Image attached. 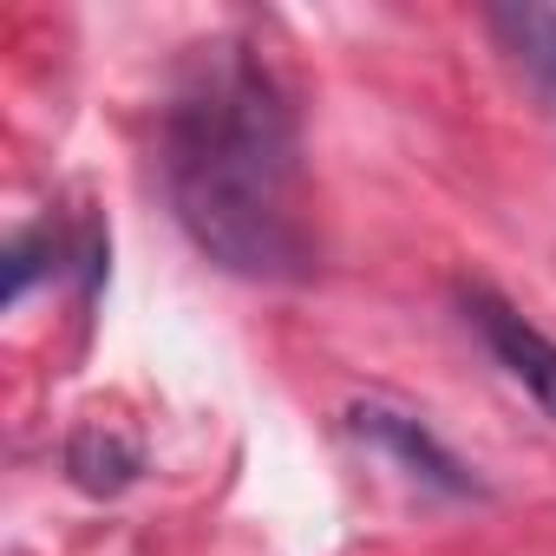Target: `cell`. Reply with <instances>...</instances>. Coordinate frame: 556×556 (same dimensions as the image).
Listing matches in <instances>:
<instances>
[{"mask_svg":"<svg viewBox=\"0 0 556 556\" xmlns=\"http://www.w3.org/2000/svg\"><path fill=\"white\" fill-rule=\"evenodd\" d=\"M157 170L184 236L242 282H302L315 268L302 112L249 34L184 47L164 112Z\"/></svg>","mask_w":556,"mask_h":556,"instance_id":"6da1fadb","label":"cell"},{"mask_svg":"<svg viewBox=\"0 0 556 556\" xmlns=\"http://www.w3.org/2000/svg\"><path fill=\"white\" fill-rule=\"evenodd\" d=\"M348 432H354L367 452H380L400 478H413L419 491H439V497H478V491H484V484L471 478V465H465L419 413H406V406L361 400V406H348Z\"/></svg>","mask_w":556,"mask_h":556,"instance_id":"7a4b0ae2","label":"cell"},{"mask_svg":"<svg viewBox=\"0 0 556 556\" xmlns=\"http://www.w3.org/2000/svg\"><path fill=\"white\" fill-rule=\"evenodd\" d=\"M465 302V328L484 341V354L504 367V380H517L549 419H556V341L536 328V321H523L504 295H491V289H465L458 295Z\"/></svg>","mask_w":556,"mask_h":556,"instance_id":"3957f363","label":"cell"},{"mask_svg":"<svg viewBox=\"0 0 556 556\" xmlns=\"http://www.w3.org/2000/svg\"><path fill=\"white\" fill-rule=\"evenodd\" d=\"M484 27L497 34V47L523 73H536L556 92V8H549V0H504V8L484 14Z\"/></svg>","mask_w":556,"mask_h":556,"instance_id":"277c9868","label":"cell"}]
</instances>
